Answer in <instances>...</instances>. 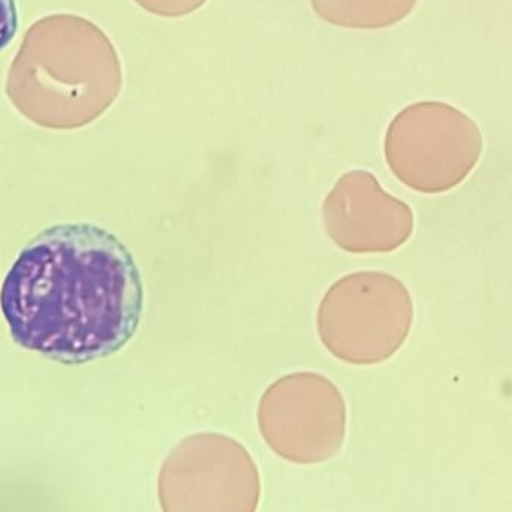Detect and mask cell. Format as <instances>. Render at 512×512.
<instances>
[{
    "label": "cell",
    "instance_id": "cell-1",
    "mask_svg": "<svg viewBox=\"0 0 512 512\" xmlns=\"http://www.w3.org/2000/svg\"><path fill=\"white\" fill-rule=\"evenodd\" d=\"M0 310L18 346L81 366L134 339L143 277L111 231L87 222L54 225L21 249L0 288Z\"/></svg>",
    "mask_w": 512,
    "mask_h": 512
},
{
    "label": "cell",
    "instance_id": "cell-3",
    "mask_svg": "<svg viewBox=\"0 0 512 512\" xmlns=\"http://www.w3.org/2000/svg\"><path fill=\"white\" fill-rule=\"evenodd\" d=\"M414 303L397 277L381 271L337 280L318 310V333L331 355L357 366L393 357L411 333Z\"/></svg>",
    "mask_w": 512,
    "mask_h": 512
},
{
    "label": "cell",
    "instance_id": "cell-4",
    "mask_svg": "<svg viewBox=\"0 0 512 512\" xmlns=\"http://www.w3.org/2000/svg\"><path fill=\"white\" fill-rule=\"evenodd\" d=\"M384 149L400 182L423 194H442L474 170L483 137L477 123L453 105L418 102L394 117Z\"/></svg>",
    "mask_w": 512,
    "mask_h": 512
},
{
    "label": "cell",
    "instance_id": "cell-9",
    "mask_svg": "<svg viewBox=\"0 0 512 512\" xmlns=\"http://www.w3.org/2000/svg\"><path fill=\"white\" fill-rule=\"evenodd\" d=\"M144 11L165 18H179L198 11L207 0H134Z\"/></svg>",
    "mask_w": 512,
    "mask_h": 512
},
{
    "label": "cell",
    "instance_id": "cell-10",
    "mask_svg": "<svg viewBox=\"0 0 512 512\" xmlns=\"http://www.w3.org/2000/svg\"><path fill=\"white\" fill-rule=\"evenodd\" d=\"M18 29V12L15 0H0V51L8 47Z\"/></svg>",
    "mask_w": 512,
    "mask_h": 512
},
{
    "label": "cell",
    "instance_id": "cell-7",
    "mask_svg": "<svg viewBox=\"0 0 512 512\" xmlns=\"http://www.w3.org/2000/svg\"><path fill=\"white\" fill-rule=\"evenodd\" d=\"M322 219L328 237L351 254L396 251L414 231L411 207L387 194L369 171H349L337 180Z\"/></svg>",
    "mask_w": 512,
    "mask_h": 512
},
{
    "label": "cell",
    "instance_id": "cell-5",
    "mask_svg": "<svg viewBox=\"0 0 512 512\" xmlns=\"http://www.w3.org/2000/svg\"><path fill=\"white\" fill-rule=\"evenodd\" d=\"M158 499L162 512H256L261 477L239 441L197 433L180 441L162 463Z\"/></svg>",
    "mask_w": 512,
    "mask_h": 512
},
{
    "label": "cell",
    "instance_id": "cell-8",
    "mask_svg": "<svg viewBox=\"0 0 512 512\" xmlns=\"http://www.w3.org/2000/svg\"><path fill=\"white\" fill-rule=\"evenodd\" d=\"M418 0H310L325 23L346 29L376 30L394 26L411 14Z\"/></svg>",
    "mask_w": 512,
    "mask_h": 512
},
{
    "label": "cell",
    "instance_id": "cell-2",
    "mask_svg": "<svg viewBox=\"0 0 512 512\" xmlns=\"http://www.w3.org/2000/svg\"><path fill=\"white\" fill-rule=\"evenodd\" d=\"M122 63L104 30L72 14L47 15L24 35L6 92L26 113H104L122 90Z\"/></svg>",
    "mask_w": 512,
    "mask_h": 512
},
{
    "label": "cell",
    "instance_id": "cell-6",
    "mask_svg": "<svg viewBox=\"0 0 512 512\" xmlns=\"http://www.w3.org/2000/svg\"><path fill=\"white\" fill-rule=\"evenodd\" d=\"M346 403L339 388L318 373L283 376L262 394L258 426L276 456L297 465L333 459L346 436Z\"/></svg>",
    "mask_w": 512,
    "mask_h": 512
}]
</instances>
